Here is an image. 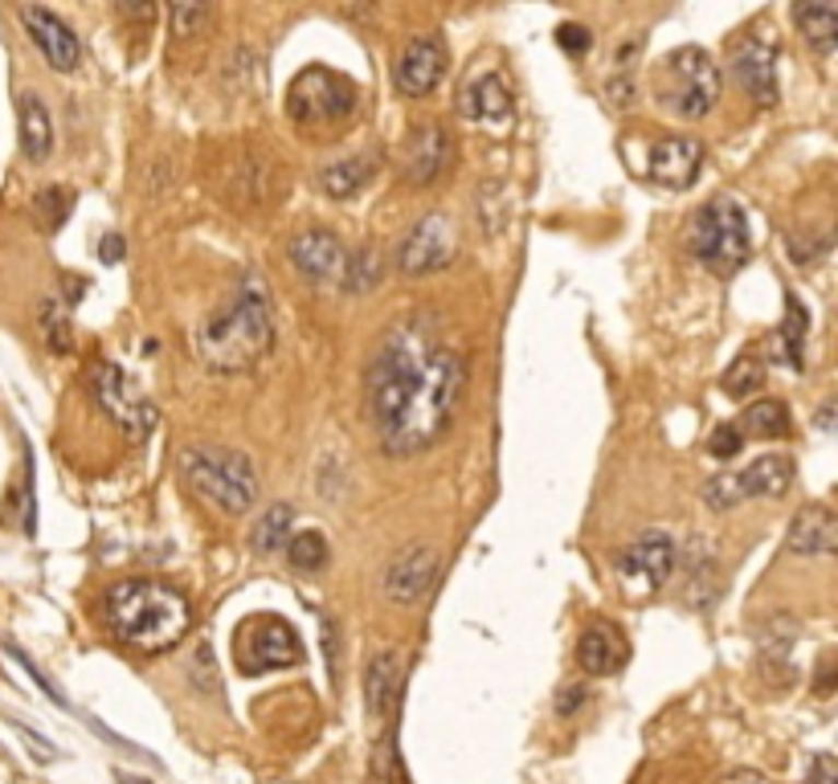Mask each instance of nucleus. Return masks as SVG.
Wrapping results in <instances>:
<instances>
[{
	"label": "nucleus",
	"mask_w": 838,
	"mask_h": 784,
	"mask_svg": "<svg viewBox=\"0 0 838 784\" xmlns=\"http://www.w3.org/2000/svg\"><path fill=\"white\" fill-rule=\"evenodd\" d=\"M466 388L463 355L426 327H393L369 364V417L393 458L430 449Z\"/></svg>",
	"instance_id": "1"
},
{
	"label": "nucleus",
	"mask_w": 838,
	"mask_h": 784,
	"mask_svg": "<svg viewBox=\"0 0 838 784\" xmlns=\"http://www.w3.org/2000/svg\"><path fill=\"white\" fill-rule=\"evenodd\" d=\"M103 617H107V630L140 654H164L193 625L185 593L164 581H152V576L110 585L103 597Z\"/></svg>",
	"instance_id": "2"
},
{
	"label": "nucleus",
	"mask_w": 838,
	"mask_h": 784,
	"mask_svg": "<svg viewBox=\"0 0 838 784\" xmlns=\"http://www.w3.org/2000/svg\"><path fill=\"white\" fill-rule=\"evenodd\" d=\"M275 348V315L270 294L258 278H242V286L201 327V360L213 372H246Z\"/></svg>",
	"instance_id": "3"
},
{
	"label": "nucleus",
	"mask_w": 838,
	"mask_h": 784,
	"mask_svg": "<svg viewBox=\"0 0 838 784\" xmlns=\"http://www.w3.org/2000/svg\"><path fill=\"white\" fill-rule=\"evenodd\" d=\"M181 470H185L188 487L225 515H246L263 494L254 461L246 454H237V449L193 446L181 454Z\"/></svg>",
	"instance_id": "4"
},
{
	"label": "nucleus",
	"mask_w": 838,
	"mask_h": 784,
	"mask_svg": "<svg viewBox=\"0 0 838 784\" xmlns=\"http://www.w3.org/2000/svg\"><path fill=\"white\" fill-rule=\"evenodd\" d=\"M687 249L696 254V261L703 270H712V274L720 278L736 274L748 261V249H753L745 209L732 197L708 200V204L691 217V225H687Z\"/></svg>",
	"instance_id": "5"
},
{
	"label": "nucleus",
	"mask_w": 838,
	"mask_h": 784,
	"mask_svg": "<svg viewBox=\"0 0 838 784\" xmlns=\"http://www.w3.org/2000/svg\"><path fill=\"white\" fill-rule=\"evenodd\" d=\"M659 103L675 110L679 119H703L720 103V66L708 49L684 46L671 49L659 70Z\"/></svg>",
	"instance_id": "6"
},
{
	"label": "nucleus",
	"mask_w": 838,
	"mask_h": 784,
	"mask_svg": "<svg viewBox=\"0 0 838 784\" xmlns=\"http://www.w3.org/2000/svg\"><path fill=\"white\" fill-rule=\"evenodd\" d=\"M357 82L327 66H307L287 91V110L299 127H340L357 110Z\"/></svg>",
	"instance_id": "7"
},
{
	"label": "nucleus",
	"mask_w": 838,
	"mask_h": 784,
	"mask_svg": "<svg viewBox=\"0 0 838 784\" xmlns=\"http://www.w3.org/2000/svg\"><path fill=\"white\" fill-rule=\"evenodd\" d=\"M86 385H91V397L103 413L124 425L127 437H148L155 430V405L143 397L136 381L127 376L119 364H107V360H94L91 372H86Z\"/></svg>",
	"instance_id": "8"
},
{
	"label": "nucleus",
	"mask_w": 838,
	"mask_h": 784,
	"mask_svg": "<svg viewBox=\"0 0 838 784\" xmlns=\"http://www.w3.org/2000/svg\"><path fill=\"white\" fill-rule=\"evenodd\" d=\"M793 487V461L785 454H761L736 475H715L703 482V503L712 511H729L745 499H781Z\"/></svg>",
	"instance_id": "9"
},
{
	"label": "nucleus",
	"mask_w": 838,
	"mask_h": 784,
	"mask_svg": "<svg viewBox=\"0 0 838 784\" xmlns=\"http://www.w3.org/2000/svg\"><path fill=\"white\" fill-rule=\"evenodd\" d=\"M671 569H675V539L667 531H642L618 555V585L630 600H647L667 585Z\"/></svg>",
	"instance_id": "10"
},
{
	"label": "nucleus",
	"mask_w": 838,
	"mask_h": 784,
	"mask_svg": "<svg viewBox=\"0 0 838 784\" xmlns=\"http://www.w3.org/2000/svg\"><path fill=\"white\" fill-rule=\"evenodd\" d=\"M303 658L299 633L282 617H254L246 630L237 633V666L242 675H266L279 666H295Z\"/></svg>",
	"instance_id": "11"
},
{
	"label": "nucleus",
	"mask_w": 838,
	"mask_h": 784,
	"mask_svg": "<svg viewBox=\"0 0 838 784\" xmlns=\"http://www.w3.org/2000/svg\"><path fill=\"white\" fill-rule=\"evenodd\" d=\"M291 266L295 274L307 282V286H319V291H344V274H348V258L352 249L344 246L340 237L331 230H303L291 237Z\"/></svg>",
	"instance_id": "12"
},
{
	"label": "nucleus",
	"mask_w": 838,
	"mask_h": 784,
	"mask_svg": "<svg viewBox=\"0 0 838 784\" xmlns=\"http://www.w3.org/2000/svg\"><path fill=\"white\" fill-rule=\"evenodd\" d=\"M454 254H458V233H454L451 217L426 213L418 225L409 230L401 249H397V266H401V274L426 278V274L446 270L454 261Z\"/></svg>",
	"instance_id": "13"
},
{
	"label": "nucleus",
	"mask_w": 838,
	"mask_h": 784,
	"mask_svg": "<svg viewBox=\"0 0 838 784\" xmlns=\"http://www.w3.org/2000/svg\"><path fill=\"white\" fill-rule=\"evenodd\" d=\"M699 164H703V148L696 139L667 136L654 139L647 148V164H638V172L663 188H691L699 176Z\"/></svg>",
	"instance_id": "14"
},
{
	"label": "nucleus",
	"mask_w": 838,
	"mask_h": 784,
	"mask_svg": "<svg viewBox=\"0 0 838 784\" xmlns=\"http://www.w3.org/2000/svg\"><path fill=\"white\" fill-rule=\"evenodd\" d=\"M442 70H446V42L426 33L401 49V58L393 66V82L405 98H426L442 82Z\"/></svg>",
	"instance_id": "15"
},
{
	"label": "nucleus",
	"mask_w": 838,
	"mask_h": 784,
	"mask_svg": "<svg viewBox=\"0 0 838 784\" xmlns=\"http://www.w3.org/2000/svg\"><path fill=\"white\" fill-rule=\"evenodd\" d=\"M732 74L745 86V94L761 107L777 103V42L765 37H745L741 46L732 49Z\"/></svg>",
	"instance_id": "16"
},
{
	"label": "nucleus",
	"mask_w": 838,
	"mask_h": 784,
	"mask_svg": "<svg viewBox=\"0 0 838 784\" xmlns=\"http://www.w3.org/2000/svg\"><path fill=\"white\" fill-rule=\"evenodd\" d=\"M401 691H405V654L401 650H381L369 658L364 666V703H369V715L376 723H393L397 719V707H401Z\"/></svg>",
	"instance_id": "17"
},
{
	"label": "nucleus",
	"mask_w": 838,
	"mask_h": 784,
	"mask_svg": "<svg viewBox=\"0 0 838 784\" xmlns=\"http://www.w3.org/2000/svg\"><path fill=\"white\" fill-rule=\"evenodd\" d=\"M21 21H25V30H30V42L42 49V58H46L54 70L70 74V70L82 62V46H78L74 30H70L58 13L37 9V4H25V9H21Z\"/></svg>",
	"instance_id": "18"
},
{
	"label": "nucleus",
	"mask_w": 838,
	"mask_h": 784,
	"mask_svg": "<svg viewBox=\"0 0 838 784\" xmlns=\"http://www.w3.org/2000/svg\"><path fill=\"white\" fill-rule=\"evenodd\" d=\"M458 110H463V119L491 127V131H503L515 119L512 91H508V82L496 70H487V74L466 82L463 91H458Z\"/></svg>",
	"instance_id": "19"
},
{
	"label": "nucleus",
	"mask_w": 838,
	"mask_h": 784,
	"mask_svg": "<svg viewBox=\"0 0 838 784\" xmlns=\"http://www.w3.org/2000/svg\"><path fill=\"white\" fill-rule=\"evenodd\" d=\"M438 576V552L434 548H409L401 552L385 572V597L397 605H418L430 597Z\"/></svg>",
	"instance_id": "20"
},
{
	"label": "nucleus",
	"mask_w": 838,
	"mask_h": 784,
	"mask_svg": "<svg viewBox=\"0 0 838 784\" xmlns=\"http://www.w3.org/2000/svg\"><path fill=\"white\" fill-rule=\"evenodd\" d=\"M838 548V519L826 503H806L793 515L785 552L790 555H835Z\"/></svg>",
	"instance_id": "21"
},
{
	"label": "nucleus",
	"mask_w": 838,
	"mask_h": 784,
	"mask_svg": "<svg viewBox=\"0 0 838 784\" xmlns=\"http://www.w3.org/2000/svg\"><path fill=\"white\" fill-rule=\"evenodd\" d=\"M454 160V143L442 127H421L418 136L409 139V155H405V176L414 185H434L442 172L451 168Z\"/></svg>",
	"instance_id": "22"
},
{
	"label": "nucleus",
	"mask_w": 838,
	"mask_h": 784,
	"mask_svg": "<svg viewBox=\"0 0 838 784\" xmlns=\"http://www.w3.org/2000/svg\"><path fill=\"white\" fill-rule=\"evenodd\" d=\"M626 654H630V646H626V637L614 625H590V630L581 633V642H577V662L593 678L618 675L621 666H626Z\"/></svg>",
	"instance_id": "23"
},
{
	"label": "nucleus",
	"mask_w": 838,
	"mask_h": 784,
	"mask_svg": "<svg viewBox=\"0 0 838 784\" xmlns=\"http://www.w3.org/2000/svg\"><path fill=\"white\" fill-rule=\"evenodd\" d=\"M16 119H21V155L30 164H46L54 152V119H49L46 103L37 94H21L16 98Z\"/></svg>",
	"instance_id": "24"
},
{
	"label": "nucleus",
	"mask_w": 838,
	"mask_h": 784,
	"mask_svg": "<svg viewBox=\"0 0 838 784\" xmlns=\"http://www.w3.org/2000/svg\"><path fill=\"white\" fill-rule=\"evenodd\" d=\"M373 168H376V155H348V160H336V164H327L315 180L324 188V197L331 200H352L360 188L373 180Z\"/></svg>",
	"instance_id": "25"
},
{
	"label": "nucleus",
	"mask_w": 838,
	"mask_h": 784,
	"mask_svg": "<svg viewBox=\"0 0 838 784\" xmlns=\"http://www.w3.org/2000/svg\"><path fill=\"white\" fill-rule=\"evenodd\" d=\"M806 327H810V315L806 307L798 303V294H785V319L777 327V339H773V352L781 355V364L785 368H802V348H806Z\"/></svg>",
	"instance_id": "26"
},
{
	"label": "nucleus",
	"mask_w": 838,
	"mask_h": 784,
	"mask_svg": "<svg viewBox=\"0 0 838 784\" xmlns=\"http://www.w3.org/2000/svg\"><path fill=\"white\" fill-rule=\"evenodd\" d=\"M793 25L818 54L838 46V9L835 4H793Z\"/></svg>",
	"instance_id": "27"
},
{
	"label": "nucleus",
	"mask_w": 838,
	"mask_h": 784,
	"mask_svg": "<svg viewBox=\"0 0 838 784\" xmlns=\"http://www.w3.org/2000/svg\"><path fill=\"white\" fill-rule=\"evenodd\" d=\"M736 430L745 433V437H790L793 421H790V409H785L781 400H757V405L745 409Z\"/></svg>",
	"instance_id": "28"
},
{
	"label": "nucleus",
	"mask_w": 838,
	"mask_h": 784,
	"mask_svg": "<svg viewBox=\"0 0 838 784\" xmlns=\"http://www.w3.org/2000/svg\"><path fill=\"white\" fill-rule=\"evenodd\" d=\"M291 523H295V507H287V503H275V507L266 511L263 519L254 523V531H249V543H254V552L263 555H275L287 548V539H291Z\"/></svg>",
	"instance_id": "29"
},
{
	"label": "nucleus",
	"mask_w": 838,
	"mask_h": 784,
	"mask_svg": "<svg viewBox=\"0 0 838 784\" xmlns=\"http://www.w3.org/2000/svg\"><path fill=\"white\" fill-rule=\"evenodd\" d=\"M37 327H42V339H46L49 352L66 355L74 348V339H70V307H66V299H58V294H49L46 303L37 307Z\"/></svg>",
	"instance_id": "30"
},
{
	"label": "nucleus",
	"mask_w": 838,
	"mask_h": 784,
	"mask_svg": "<svg viewBox=\"0 0 838 784\" xmlns=\"http://www.w3.org/2000/svg\"><path fill=\"white\" fill-rule=\"evenodd\" d=\"M287 564L299 572H319L327 569V539L319 536V531H295V536L287 539Z\"/></svg>",
	"instance_id": "31"
},
{
	"label": "nucleus",
	"mask_w": 838,
	"mask_h": 784,
	"mask_svg": "<svg viewBox=\"0 0 838 784\" xmlns=\"http://www.w3.org/2000/svg\"><path fill=\"white\" fill-rule=\"evenodd\" d=\"M765 381V368L761 360H753V355H741V360H732V368L724 372V381L720 388L729 393V397H745V393H757Z\"/></svg>",
	"instance_id": "32"
},
{
	"label": "nucleus",
	"mask_w": 838,
	"mask_h": 784,
	"mask_svg": "<svg viewBox=\"0 0 838 784\" xmlns=\"http://www.w3.org/2000/svg\"><path fill=\"white\" fill-rule=\"evenodd\" d=\"M376 278H381V261H376L373 249H352V258H348V274H344V291L348 294L373 291Z\"/></svg>",
	"instance_id": "33"
},
{
	"label": "nucleus",
	"mask_w": 838,
	"mask_h": 784,
	"mask_svg": "<svg viewBox=\"0 0 838 784\" xmlns=\"http://www.w3.org/2000/svg\"><path fill=\"white\" fill-rule=\"evenodd\" d=\"M70 209H74V192L70 188H42L37 192V217H42L46 230H58L70 217Z\"/></svg>",
	"instance_id": "34"
},
{
	"label": "nucleus",
	"mask_w": 838,
	"mask_h": 784,
	"mask_svg": "<svg viewBox=\"0 0 838 784\" xmlns=\"http://www.w3.org/2000/svg\"><path fill=\"white\" fill-rule=\"evenodd\" d=\"M785 246H790V258L798 261V266H814V261H823L826 254H830V233L806 230V237H802V233H790Z\"/></svg>",
	"instance_id": "35"
},
{
	"label": "nucleus",
	"mask_w": 838,
	"mask_h": 784,
	"mask_svg": "<svg viewBox=\"0 0 838 784\" xmlns=\"http://www.w3.org/2000/svg\"><path fill=\"white\" fill-rule=\"evenodd\" d=\"M4 650H9V658H13L16 666H21V670H25V675H30L33 682H37V687H42V694H46V699H54V703H58V707H66V694L58 691V687H54V682H49L46 675H42V666H37V662H30V654H25V650H21V646H13V642H9V646H4Z\"/></svg>",
	"instance_id": "36"
},
{
	"label": "nucleus",
	"mask_w": 838,
	"mask_h": 784,
	"mask_svg": "<svg viewBox=\"0 0 838 784\" xmlns=\"http://www.w3.org/2000/svg\"><path fill=\"white\" fill-rule=\"evenodd\" d=\"M745 446V433L736 430V425H715V433L708 437V449H712V458H736Z\"/></svg>",
	"instance_id": "37"
},
{
	"label": "nucleus",
	"mask_w": 838,
	"mask_h": 784,
	"mask_svg": "<svg viewBox=\"0 0 838 784\" xmlns=\"http://www.w3.org/2000/svg\"><path fill=\"white\" fill-rule=\"evenodd\" d=\"M557 42H560L565 54H577V58H581V54H590L593 33L585 30V25H577V21H565V25L557 30Z\"/></svg>",
	"instance_id": "38"
},
{
	"label": "nucleus",
	"mask_w": 838,
	"mask_h": 784,
	"mask_svg": "<svg viewBox=\"0 0 838 784\" xmlns=\"http://www.w3.org/2000/svg\"><path fill=\"white\" fill-rule=\"evenodd\" d=\"M168 13H172V33H181V37H185V33H193L197 25H201V21H209V16H213L209 9H205V4H172Z\"/></svg>",
	"instance_id": "39"
},
{
	"label": "nucleus",
	"mask_w": 838,
	"mask_h": 784,
	"mask_svg": "<svg viewBox=\"0 0 838 784\" xmlns=\"http://www.w3.org/2000/svg\"><path fill=\"white\" fill-rule=\"evenodd\" d=\"M806 784H838V764L830 752H814L806 760Z\"/></svg>",
	"instance_id": "40"
},
{
	"label": "nucleus",
	"mask_w": 838,
	"mask_h": 784,
	"mask_svg": "<svg viewBox=\"0 0 838 784\" xmlns=\"http://www.w3.org/2000/svg\"><path fill=\"white\" fill-rule=\"evenodd\" d=\"M585 699H590V694H585V687H577V682H573V687H560V694H557V715H560V719H573L577 711L585 707Z\"/></svg>",
	"instance_id": "41"
},
{
	"label": "nucleus",
	"mask_w": 838,
	"mask_h": 784,
	"mask_svg": "<svg viewBox=\"0 0 838 784\" xmlns=\"http://www.w3.org/2000/svg\"><path fill=\"white\" fill-rule=\"evenodd\" d=\"M324 658H327V675L336 678L340 675V637H336V625H331V617H324Z\"/></svg>",
	"instance_id": "42"
},
{
	"label": "nucleus",
	"mask_w": 838,
	"mask_h": 784,
	"mask_svg": "<svg viewBox=\"0 0 838 784\" xmlns=\"http://www.w3.org/2000/svg\"><path fill=\"white\" fill-rule=\"evenodd\" d=\"M124 237H119V233H103V242H98V261H103V266H115V261H119V258H124Z\"/></svg>",
	"instance_id": "43"
},
{
	"label": "nucleus",
	"mask_w": 838,
	"mask_h": 784,
	"mask_svg": "<svg viewBox=\"0 0 838 784\" xmlns=\"http://www.w3.org/2000/svg\"><path fill=\"white\" fill-rule=\"evenodd\" d=\"M606 94H614V103H618V107H630V94H635V86H630L626 78H618V82H609L606 86Z\"/></svg>",
	"instance_id": "44"
},
{
	"label": "nucleus",
	"mask_w": 838,
	"mask_h": 784,
	"mask_svg": "<svg viewBox=\"0 0 838 784\" xmlns=\"http://www.w3.org/2000/svg\"><path fill=\"white\" fill-rule=\"evenodd\" d=\"M720 784H769V781H765L761 772H753V769H736V772H729V776H724Z\"/></svg>",
	"instance_id": "45"
},
{
	"label": "nucleus",
	"mask_w": 838,
	"mask_h": 784,
	"mask_svg": "<svg viewBox=\"0 0 838 784\" xmlns=\"http://www.w3.org/2000/svg\"><path fill=\"white\" fill-rule=\"evenodd\" d=\"M119 13H124V16H155V9H152V4H143V9H127V4H124Z\"/></svg>",
	"instance_id": "46"
}]
</instances>
